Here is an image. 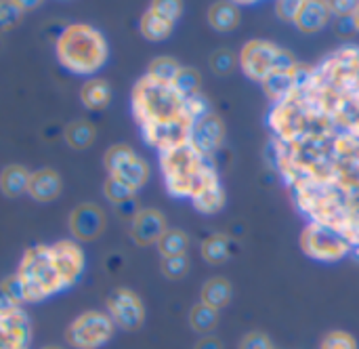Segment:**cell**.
<instances>
[{
	"mask_svg": "<svg viewBox=\"0 0 359 349\" xmlns=\"http://www.w3.org/2000/svg\"><path fill=\"white\" fill-rule=\"evenodd\" d=\"M267 156L292 204L339 232L359 257V44L301 63L290 95L267 114Z\"/></svg>",
	"mask_w": 359,
	"mask_h": 349,
	"instance_id": "1",
	"label": "cell"
},
{
	"mask_svg": "<svg viewBox=\"0 0 359 349\" xmlns=\"http://www.w3.org/2000/svg\"><path fill=\"white\" fill-rule=\"evenodd\" d=\"M133 116L147 145L158 154L191 139L196 120L210 110L206 97H183L172 84L141 76L130 93Z\"/></svg>",
	"mask_w": 359,
	"mask_h": 349,
	"instance_id": "2",
	"label": "cell"
},
{
	"mask_svg": "<svg viewBox=\"0 0 359 349\" xmlns=\"http://www.w3.org/2000/svg\"><path fill=\"white\" fill-rule=\"evenodd\" d=\"M84 265V251L74 240L27 249L15 274L21 284L23 303H40L72 289L80 280Z\"/></svg>",
	"mask_w": 359,
	"mask_h": 349,
	"instance_id": "3",
	"label": "cell"
},
{
	"mask_svg": "<svg viewBox=\"0 0 359 349\" xmlns=\"http://www.w3.org/2000/svg\"><path fill=\"white\" fill-rule=\"evenodd\" d=\"M160 171L164 187L172 198L194 200L208 185L221 181L215 160L200 154L191 141L160 152Z\"/></svg>",
	"mask_w": 359,
	"mask_h": 349,
	"instance_id": "4",
	"label": "cell"
},
{
	"mask_svg": "<svg viewBox=\"0 0 359 349\" xmlns=\"http://www.w3.org/2000/svg\"><path fill=\"white\" fill-rule=\"evenodd\" d=\"M55 55L69 74L93 76L107 63L109 46L101 29L88 23H72L59 34Z\"/></svg>",
	"mask_w": 359,
	"mask_h": 349,
	"instance_id": "5",
	"label": "cell"
},
{
	"mask_svg": "<svg viewBox=\"0 0 359 349\" xmlns=\"http://www.w3.org/2000/svg\"><path fill=\"white\" fill-rule=\"evenodd\" d=\"M238 61L242 65V72L252 82H263L269 74L280 70H294L301 61L280 44L271 40H248L238 55Z\"/></svg>",
	"mask_w": 359,
	"mask_h": 349,
	"instance_id": "6",
	"label": "cell"
},
{
	"mask_svg": "<svg viewBox=\"0 0 359 349\" xmlns=\"http://www.w3.org/2000/svg\"><path fill=\"white\" fill-rule=\"evenodd\" d=\"M299 244L303 255L318 263H339L347 257H353L351 244L339 232L313 221L305 223Z\"/></svg>",
	"mask_w": 359,
	"mask_h": 349,
	"instance_id": "7",
	"label": "cell"
},
{
	"mask_svg": "<svg viewBox=\"0 0 359 349\" xmlns=\"http://www.w3.org/2000/svg\"><path fill=\"white\" fill-rule=\"evenodd\" d=\"M116 324L107 312L88 310L65 329V343L72 349H101L111 341Z\"/></svg>",
	"mask_w": 359,
	"mask_h": 349,
	"instance_id": "8",
	"label": "cell"
},
{
	"mask_svg": "<svg viewBox=\"0 0 359 349\" xmlns=\"http://www.w3.org/2000/svg\"><path fill=\"white\" fill-rule=\"evenodd\" d=\"M105 305H107V316L111 318L116 329L133 333V331H139L145 322V305L141 297L130 289H124V287L114 289Z\"/></svg>",
	"mask_w": 359,
	"mask_h": 349,
	"instance_id": "9",
	"label": "cell"
},
{
	"mask_svg": "<svg viewBox=\"0 0 359 349\" xmlns=\"http://www.w3.org/2000/svg\"><path fill=\"white\" fill-rule=\"evenodd\" d=\"M32 322L27 314L0 297V349H29Z\"/></svg>",
	"mask_w": 359,
	"mask_h": 349,
	"instance_id": "10",
	"label": "cell"
},
{
	"mask_svg": "<svg viewBox=\"0 0 359 349\" xmlns=\"http://www.w3.org/2000/svg\"><path fill=\"white\" fill-rule=\"evenodd\" d=\"M189 141L200 154L215 160V154L225 143V122H223V118L212 110L202 114L196 120L194 129H191V139Z\"/></svg>",
	"mask_w": 359,
	"mask_h": 349,
	"instance_id": "11",
	"label": "cell"
},
{
	"mask_svg": "<svg viewBox=\"0 0 359 349\" xmlns=\"http://www.w3.org/2000/svg\"><path fill=\"white\" fill-rule=\"evenodd\" d=\"M107 228V217L101 206L93 202L78 204L69 215V232L78 242L97 240Z\"/></svg>",
	"mask_w": 359,
	"mask_h": 349,
	"instance_id": "12",
	"label": "cell"
},
{
	"mask_svg": "<svg viewBox=\"0 0 359 349\" xmlns=\"http://www.w3.org/2000/svg\"><path fill=\"white\" fill-rule=\"evenodd\" d=\"M168 230L166 217L158 209H141L130 221V238L139 246L158 244V240Z\"/></svg>",
	"mask_w": 359,
	"mask_h": 349,
	"instance_id": "13",
	"label": "cell"
},
{
	"mask_svg": "<svg viewBox=\"0 0 359 349\" xmlns=\"http://www.w3.org/2000/svg\"><path fill=\"white\" fill-rule=\"evenodd\" d=\"M61 187H63V181L55 169H38L29 175L27 194L36 202H53L59 198Z\"/></svg>",
	"mask_w": 359,
	"mask_h": 349,
	"instance_id": "14",
	"label": "cell"
},
{
	"mask_svg": "<svg viewBox=\"0 0 359 349\" xmlns=\"http://www.w3.org/2000/svg\"><path fill=\"white\" fill-rule=\"evenodd\" d=\"M330 11L324 0H303V8L297 17V27L303 34H318L330 21Z\"/></svg>",
	"mask_w": 359,
	"mask_h": 349,
	"instance_id": "15",
	"label": "cell"
},
{
	"mask_svg": "<svg viewBox=\"0 0 359 349\" xmlns=\"http://www.w3.org/2000/svg\"><path fill=\"white\" fill-rule=\"evenodd\" d=\"M299 70H301V63H299L294 70H280V72H273V74H269V76L261 82V86H263V91H265V95H267V99H269L271 105H273V103H280L286 95L292 93V88H294L297 82H299Z\"/></svg>",
	"mask_w": 359,
	"mask_h": 349,
	"instance_id": "16",
	"label": "cell"
},
{
	"mask_svg": "<svg viewBox=\"0 0 359 349\" xmlns=\"http://www.w3.org/2000/svg\"><path fill=\"white\" fill-rule=\"evenodd\" d=\"M231 299H233V287L227 278L217 276V278H210L202 284L200 303H204L212 310H223L231 303Z\"/></svg>",
	"mask_w": 359,
	"mask_h": 349,
	"instance_id": "17",
	"label": "cell"
},
{
	"mask_svg": "<svg viewBox=\"0 0 359 349\" xmlns=\"http://www.w3.org/2000/svg\"><path fill=\"white\" fill-rule=\"evenodd\" d=\"M80 101L86 110L101 112L111 101V86L105 78H88L80 88Z\"/></svg>",
	"mask_w": 359,
	"mask_h": 349,
	"instance_id": "18",
	"label": "cell"
},
{
	"mask_svg": "<svg viewBox=\"0 0 359 349\" xmlns=\"http://www.w3.org/2000/svg\"><path fill=\"white\" fill-rule=\"evenodd\" d=\"M208 23L212 29L221 32V34H227V32H233L238 25H240V6L238 2H215L210 4L208 8Z\"/></svg>",
	"mask_w": 359,
	"mask_h": 349,
	"instance_id": "19",
	"label": "cell"
},
{
	"mask_svg": "<svg viewBox=\"0 0 359 349\" xmlns=\"http://www.w3.org/2000/svg\"><path fill=\"white\" fill-rule=\"evenodd\" d=\"M149 164L137 154L135 158H130L126 164H122L116 173H111L109 177H114V179H118V181H122L124 185H128L130 190H135V192H139L147 181H149Z\"/></svg>",
	"mask_w": 359,
	"mask_h": 349,
	"instance_id": "20",
	"label": "cell"
},
{
	"mask_svg": "<svg viewBox=\"0 0 359 349\" xmlns=\"http://www.w3.org/2000/svg\"><path fill=\"white\" fill-rule=\"evenodd\" d=\"M29 171L21 164H8L0 173V190L6 198H17L21 194H27L29 185Z\"/></svg>",
	"mask_w": 359,
	"mask_h": 349,
	"instance_id": "21",
	"label": "cell"
},
{
	"mask_svg": "<svg viewBox=\"0 0 359 349\" xmlns=\"http://www.w3.org/2000/svg\"><path fill=\"white\" fill-rule=\"evenodd\" d=\"M225 202H227V198H225V190H223L221 181L208 185L202 194H198V196L191 200L194 209H196L200 215H217V213L225 206Z\"/></svg>",
	"mask_w": 359,
	"mask_h": 349,
	"instance_id": "22",
	"label": "cell"
},
{
	"mask_svg": "<svg viewBox=\"0 0 359 349\" xmlns=\"http://www.w3.org/2000/svg\"><path fill=\"white\" fill-rule=\"evenodd\" d=\"M229 249H231V240L225 234H212L208 238L202 240L200 246V255L206 263L210 265H219L223 261H227L229 257Z\"/></svg>",
	"mask_w": 359,
	"mask_h": 349,
	"instance_id": "23",
	"label": "cell"
},
{
	"mask_svg": "<svg viewBox=\"0 0 359 349\" xmlns=\"http://www.w3.org/2000/svg\"><path fill=\"white\" fill-rule=\"evenodd\" d=\"M139 29H141L143 38H147V40H151V42H160V40H166V38L172 34L175 23H170V21L158 17V15L151 13V11H145L143 17H141V21H139Z\"/></svg>",
	"mask_w": 359,
	"mask_h": 349,
	"instance_id": "24",
	"label": "cell"
},
{
	"mask_svg": "<svg viewBox=\"0 0 359 349\" xmlns=\"http://www.w3.org/2000/svg\"><path fill=\"white\" fill-rule=\"evenodd\" d=\"M65 141L72 150H86L95 143V126L88 120H76L65 126Z\"/></svg>",
	"mask_w": 359,
	"mask_h": 349,
	"instance_id": "25",
	"label": "cell"
},
{
	"mask_svg": "<svg viewBox=\"0 0 359 349\" xmlns=\"http://www.w3.org/2000/svg\"><path fill=\"white\" fill-rule=\"evenodd\" d=\"M219 324V310H212L204 303H196L189 312V327L198 335H210Z\"/></svg>",
	"mask_w": 359,
	"mask_h": 349,
	"instance_id": "26",
	"label": "cell"
},
{
	"mask_svg": "<svg viewBox=\"0 0 359 349\" xmlns=\"http://www.w3.org/2000/svg\"><path fill=\"white\" fill-rule=\"evenodd\" d=\"M158 253L164 257H179V255H185L187 249H189V236L183 232V230H172L168 228L164 232V236L158 240Z\"/></svg>",
	"mask_w": 359,
	"mask_h": 349,
	"instance_id": "27",
	"label": "cell"
},
{
	"mask_svg": "<svg viewBox=\"0 0 359 349\" xmlns=\"http://www.w3.org/2000/svg\"><path fill=\"white\" fill-rule=\"evenodd\" d=\"M40 2H23V0H0V32H8L19 23L29 6H38Z\"/></svg>",
	"mask_w": 359,
	"mask_h": 349,
	"instance_id": "28",
	"label": "cell"
},
{
	"mask_svg": "<svg viewBox=\"0 0 359 349\" xmlns=\"http://www.w3.org/2000/svg\"><path fill=\"white\" fill-rule=\"evenodd\" d=\"M172 86L183 95V97H196L202 91V74L196 67H185L181 65L179 74L172 80Z\"/></svg>",
	"mask_w": 359,
	"mask_h": 349,
	"instance_id": "29",
	"label": "cell"
},
{
	"mask_svg": "<svg viewBox=\"0 0 359 349\" xmlns=\"http://www.w3.org/2000/svg\"><path fill=\"white\" fill-rule=\"evenodd\" d=\"M181 70V63L172 57H156L149 67H147V74L151 80H158V82H164V84H172L175 76L179 74Z\"/></svg>",
	"mask_w": 359,
	"mask_h": 349,
	"instance_id": "30",
	"label": "cell"
},
{
	"mask_svg": "<svg viewBox=\"0 0 359 349\" xmlns=\"http://www.w3.org/2000/svg\"><path fill=\"white\" fill-rule=\"evenodd\" d=\"M137 156V152L130 147V145H126V143H116V145H111L107 152H105V156H103V164H105V169H107V173L111 175V173H116L122 164H126L130 158H135Z\"/></svg>",
	"mask_w": 359,
	"mask_h": 349,
	"instance_id": "31",
	"label": "cell"
},
{
	"mask_svg": "<svg viewBox=\"0 0 359 349\" xmlns=\"http://www.w3.org/2000/svg\"><path fill=\"white\" fill-rule=\"evenodd\" d=\"M103 194L105 198L114 204V206H120L128 200H135V190H130L128 185H124L122 181L114 179V177H107L105 183H103Z\"/></svg>",
	"mask_w": 359,
	"mask_h": 349,
	"instance_id": "32",
	"label": "cell"
},
{
	"mask_svg": "<svg viewBox=\"0 0 359 349\" xmlns=\"http://www.w3.org/2000/svg\"><path fill=\"white\" fill-rule=\"evenodd\" d=\"M160 272L164 278L168 280H181L187 272H189V259L187 255H179V257H164L160 263Z\"/></svg>",
	"mask_w": 359,
	"mask_h": 349,
	"instance_id": "33",
	"label": "cell"
},
{
	"mask_svg": "<svg viewBox=\"0 0 359 349\" xmlns=\"http://www.w3.org/2000/svg\"><path fill=\"white\" fill-rule=\"evenodd\" d=\"M238 65V57L229 51V48H219L212 53L210 57V67L217 76H227L236 70Z\"/></svg>",
	"mask_w": 359,
	"mask_h": 349,
	"instance_id": "34",
	"label": "cell"
},
{
	"mask_svg": "<svg viewBox=\"0 0 359 349\" xmlns=\"http://www.w3.org/2000/svg\"><path fill=\"white\" fill-rule=\"evenodd\" d=\"M320 349H359L358 339L347 331H330L322 339Z\"/></svg>",
	"mask_w": 359,
	"mask_h": 349,
	"instance_id": "35",
	"label": "cell"
},
{
	"mask_svg": "<svg viewBox=\"0 0 359 349\" xmlns=\"http://www.w3.org/2000/svg\"><path fill=\"white\" fill-rule=\"evenodd\" d=\"M147 11L156 13L158 17H162L170 23H177L179 17L183 15V2H179V0H156L149 4Z\"/></svg>",
	"mask_w": 359,
	"mask_h": 349,
	"instance_id": "36",
	"label": "cell"
},
{
	"mask_svg": "<svg viewBox=\"0 0 359 349\" xmlns=\"http://www.w3.org/2000/svg\"><path fill=\"white\" fill-rule=\"evenodd\" d=\"M301 8H303V0H280L276 2V17L284 23H297Z\"/></svg>",
	"mask_w": 359,
	"mask_h": 349,
	"instance_id": "37",
	"label": "cell"
},
{
	"mask_svg": "<svg viewBox=\"0 0 359 349\" xmlns=\"http://www.w3.org/2000/svg\"><path fill=\"white\" fill-rule=\"evenodd\" d=\"M238 349H276L273 348V341L269 339V335L261 333V331H252V333H246L240 341Z\"/></svg>",
	"mask_w": 359,
	"mask_h": 349,
	"instance_id": "38",
	"label": "cell"
},
{
	"mask_svg": "<svg viewBox=\"0 0 359 349\" xmlns=\"http://www.w3.org/2000/svg\"><path fill=\"white\" fill-rule=\"evenodd\" d=\"M334 32H337V36H339L343 42H353V38L358 36V27H355L353 15L334 19Z\"/></svg>",
	"mask_w": 359,
	"mask_h": 349,
	"instance_id": "39",
	"label": "cell"
},
{
	"mask_svg": "<svg viewBox=\"0 0 359 349\" xmlns=\"http://www.w3.org/2000/svg\"><path fill=\"white\" fill-rule=\"evenodd\" d=\"M326 4H328L330 15H334V19L353 15L355 8H358V2L355 0H326Z\"/></svg>",
	"mask_w": 359,
	"mask_h": 349,
	"instance_id": "40",
	"label": "cell"
},
{
	"mask_svg": "<svg viewBox=\"0 0 359 349\" xmlns=\"http://www.w3.org/2000/svg\"><path fill=\"white\" fill-rule=\"evenodd\" d=\"M116 209H118V215L124 217V219H128V221H133L135 215L141 211V206L137 204V200H128V202H124V204H120V206H116Z\"/></svg>",
	"mask_w": 359,
	"mask_h": 349,
	"instance_id": "41",
	"label": "cell"
},
{
	"mask_svg": "<svg viewBox=\"0 0 359 349\" xmlns=\"http://www.w3.org/2000/svg\"><path fill=\"white\" fill-rule=\"evenodd\" d=\"M194 349H225V348H223L221 339H217V337H212V335H206V337H202V339L196 343V348Z\"/></svg>",
	"mask_w": 359,
	"mask_h": 349,
	"instance_id": "42",
	"label": "cell"
},
{
	"mask_svg": "<svg viewBox=\"0 0 359 349\" xmlns=\"http://www.w3.org/2000/svg\"><path fill=\"white\" fill-rule=\"evenodd\" d=\"M353 21H355V27H358V34H359V2H358V8H355V13H353Z\"/></svg>",
	"mask_w": 359,
	"mask_h": 349,
	"instance_id": "43",
	"label": "cell"
},
{
	"mask_svg": "<svg viewBox=\"0 0 359 349\" xmlns=\"http://www.w3.org/2000/svg\"><path fill=\"white\" fill-rule=\"evenodd\" d=\"M40 349H63V348H59V345H44V348H40Z\"/></svg>",
	"mask_w": 359,
	"mask_h": 349,
	"instance_id": "44",
	"label": "cell"
}]
</instances>
